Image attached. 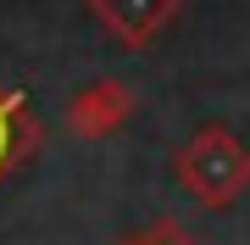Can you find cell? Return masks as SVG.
<instances>
[{
	"label": "cell",
	"instance_id": "obj_1",
	"mask_svg": "<svg viewBox=\"0 0 250 245\" xmlns=\"http://www.w3.org/2000/svg\"><path fill=\"white\" fill-rule=\"evenodd\" d=\"M178 173H184V184L195 190L200 200H228L233 190L245 184V151H239V139L233 134H217V128H206V134L178 156Z\"/></svg>",
	"mask_w": 250,
	"mask_h": 245
},
{
	"label": "cell",
	"instance_id": "obj_2",
	"mask_svg": "<svg viewBox=\"0 0 250 245\" xmlns=\"http://www.w3.org/2000/svg\"><path fill=\"white\" fill-rule=\"evenodd\" d=\"M17 151H22V123H17V111L0 100V167H11Z\"/></svg>",
	"mask_w": 250,
	"mask_h": 245
}]
</instances>
